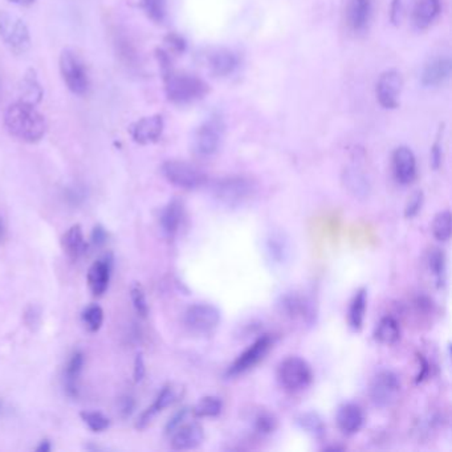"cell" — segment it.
I'll list each match as a JSON object with an SVG mask.
<instances>
[{
  "mask_svg": "<svg viewBox=\"0 0 452 452\" xmlns=\"http://www.w3.org/2000/svg\"><path fill=\"white\" fill-rule=\"evenodd\" d=\"M158 60L164 76V92L171 103L176 105L194 103L208 93V85L198 76L174 71L166 52L158 51Z\"/></svg>",
  "mask_w": 452,
  "mask_h": 452,
  "instance_id": "cell-1",
  "label": "cell"
},
{
  "mask_svg": "<svg viewBox=\"0 0 452 452\" xmlns=\"http://www.w3.org/2000/svg\"><path fill=\"white\" fill-rule=\"evenodd\" d=\"M4 125L11 135L23 142H39L47 132V123L40 112L31 103H12L4 113Z\"/></svg>",
  "mask_w": 452,
  "mask_h": 452,
  "instance_id": "cell-2",
  "label": "cell"
},
{
  "mask_svg": "<svg viewBox=\"0 0 452 452\" xmlns=\"http://www.w3.org/2000/svg\"><path fill=\"white\" fill-rule=\"evenodd\" d=\"M256 182L246 175H230L217 179L211 187V194L217 205L228 210L246 205L256 196Z\"/></svg>",
  "mask_w": 452,
  "mask_h": 452,
  "instance_id": "cell-3",
  "label": "cell"
},
{
  "mask_svg": "<svg viewBox=\"0 0 452 452\" xmlns=\"http://www.w3.org/2000/svg\"><path fill=\"white\" fill-rule=\"evenodd\" d=\"M278 380L286 390H304L313 380V371L307 361L292 356L280 362Z\"/></svg>",
  "mask_w": 452,
  "mask_h": 452,
  "instance_id": "cell-4",
  "label": "cell"
},
{
  "mask_svg": "<svg viewBox=\"0 0 452 452\" xmlns=\"http://www.w3.org/2000/svg\"><path fill=\"white\" fill-rule=\"evenodd\" d=\"M0 39L15 55H23L31 47V36L26 23L7 11L0 12Z\"/></svg>",
  "mask_w": 452,
  "mask_h": 452,
  "instance_id": "cell-5",
  "label": "cell"
},
{
  "mask_svg": "<svg viewBox=\"0 0 452 452\" xmlns=\"http://www.w3.org/2000/svg\"><path fill=\"white\" fill-rule=\"evenodd\" d=\"M162 174L164 178L179 188L196 190L205 185V173L194 164L181 159H170L162 164Z\"/></svg>",
  "mask_w": 452,
  "mask_h": 452,
  "instance_id": "cell-6",
  "label": "cell"
},
{
  "mask_svg": "<svg viewBox=\"0 0 452 452\" xmlns=\"http://www.w3.org/2000/svg\"><path fill=\"white\" fill-rule=\"evenodd\" d=\"M225 128V123L219 115H213L202 123L194 137L196 154L202 158L215 154L223 141Z\"/></svg>",
  "mask_w": 452,
  "mask_h": 452,
  "instance_id": "cell-7",
  "label": "cell"
},
{
  "mask_svg": "<svg viewBox=\"0 0 452 452\" xmlns=\"http://www.w3.org/2000/svg\"><path fill=\"white\" fill-rule=\"evenodd\" d=\"M60 73L68 89L74 94H84L89 88V77L81 59L72 50H64L60 55Z\"/></svg>",
  "mask_w": 452,
  "mask_h": 452,
  "instance_id": "cell-8",
  "label": "cell"
},
{
  "mask_svg": "<svg viewBox=\"0 0 452 452\" xmlns=\"http://www.w3.org/2000/svg\"><path fill=\"white\" fill-rule=\"evenodd\" d=\"M400 392L401 380L391 370H382L371 380L370 398L377 407H390L398 400Z\"/></svg>",
  "mask_w": 452,
  "mask_h": 452,
  "instance_id": "cell-9",
  "label": "cell"
},
{
  "mask_svg": "<svg viewBox=\"0 0 452 452\" xmlns=\"http://www.w3.org/2000/svg\"><path fill=\"white\" fill-rule=\"evenodd\" d=\"M273 346V337L269 334H264L244 350L234 363L227 370V377H237L248 370L255 368L260 361L264 360L268 351Z\"/></svg>",
  "mask_w": 452,
  "mask_h": 452,
  "instance_id": "cell-10",
  "label": "cell"
},
{
  "mask_svg": "<svg viewBox=\"0 0 452 452\" xmlns=\"http://www.w3.org/2000/svg\"><path fill=\"white\" fill-rule=\"evenodd\" d=\"M185 324L196 333H210L220 324V310L207 303L194 304L185 312Z\"/></svg>",
  "mask_w": 452,
  "mask_h": 452,
  "instance_id": "cell-11",
  "label": "cell"
},
{
  "mask_svg": "<svg viewBox=\"0 0 452 452\" xmlns=\"http://www.w3.org/2000/svg\"><path fill=\"white\" fill-rule=\"evenodd\" d=\"M401 73L397 71H386L380 74L377 82V98L385 109H395L398 106V100L402 91Z\"/></svg>",
  "mask_w": 452,
  "mask_h": 452,
  "instance_id": "cell-12",
  "label": "cell"
},
{
  "mask_svg": "<svg viewBox=\"0 0 452 452\" xmlns=\"http://www.w3.org/2000/svg\"><path fill=\"white\" fill-rule=\"evenodd\" d=\"M130 135L137 144L149 145L157 142L164 132V118L159 114L144 117L130 126Z\"/></svg>",
  "mask_w": 452,
  "mask_h": 452,
  "instance_id": "cell-13",
  "label": "cell"
},
{
  "mask_svg": "<svg viewBox=\"0 0 452 452\" xmlns=\"http://www.w3.org/2000/svg\"><path fill=\"white\" fill-rule=\"evenodd\" d=\"M392 171L401 185H410L417 176V159L409 147L401 146L392 154Z\"/></svg>",
  "mask_w": 452,
  "mask_h": 452,
  "instance_id": "cell-14",
  "label": "cell"
},
{
  "mask_svg": "<svg viewBox=\"0 0 452 452\" xmlns=\"http://www.w3.org/2000/svg\"><path fill=\"white\" fill-rule=\"evenodd\" d=\"M178 397H179V389H176L173 385L164 386V389L159 391V394H158V397L155 398L153 405L149 406V407L141 414V417L138 418V421L135 423V427H137L138 430H144V429H146L159 412H162L164 409L170 407L173 403H175L176 400H178Z\"/></svg>",
  "mask_w": 452,
  "mask_h": 452,
  "instance_id": "cell-15",
  "label": "cell"
},
{
  "mask_svg": "<svg viewBox=\"0 0 452 452\" xmlns=\"http://www.w3.org/2000/svg\"><path fill=\"white\" fill-rule=\"evenodd\" d=\"M266 252L273 264L283 266L292 256V243L287 234L281 230H272L266 239Z\"/></svg>",
  "mask_w": 452,
  "mask_h": 452,
  "instance_id": "cell-16",
  "label": "cell"
},
{
  "mask_svg": "<svg viewBox=\"0 0 452 452\" xmlns=\"http://www.w3.org/2000/svg\"><path fill=\"white\" fill-rule=\"evenodd\" d=\"M280 308L284 315L290 319H303L308 324L315 320L313 304L308 298H303L298 293H287L280 300Z\"/></svg>",
  "mask_w": 452,
  "mask_h": 452,
  "instance_id": "cell-17",
  "label": "cell"
},
{
  "mask_svg": "<svg viewBox=\"0 0 452 452\" xmlns=\"http://www.w3.org/2000/svg\"><path fill=\"white\" fill-rule=\"evenodd\" d=\"M171 434V447L178 451L193 450L205 441V431L198 423H183Z\"/></svg>",
  "mask_w": 452,
  "mask_h": 452,
  "instance_id": "cell-18",
  "label": "cell"
},
{
  "mask_svg": "<svg viewBox=\"0 0 452 452\" xmlns=\"http://www.w3.org/2000/svg\"><path fill=\"white\" fill-rule=\"evenodd\" d=\"M451 72V59L436 57L424 67L422 73V82L426 86H441L450 80Z\"/></svg>",
  "mask_w": 452,
  "mask_h": 452,
  "instance_id": "cell-19",
  "label": "cell"
},
{
  "mask_svg": "<svg viewBox=\"0 0 452 452\" xmlns=\"http://www.w3.org/2000/svg\"><path fill=\"white\" fill-rule=\"evenodd\" d=\"M183 205L178 199H174L164 205L159 216V225L164 237L173 239L178 234L183 222Z\"/></svg>",
  "mask_w": 452,
  "mask_h": 452,
  "instance_id": "cell-20",
  "label": "cell"
},
{
  "mask_svg": "<svg viewBox=\"0 0 452 452\" xmlns=\"http://www.w3.org/2000/svg\"><path fill=\"white\" fill-rule=\"evenodd\" d=\"M363 412L361 410L360 406L356 403H345L339 406L336 421L339 430L346 434L353 435L358 432L363 424Z\"/></svg>",
  "mask_w": 452,
  "mask_h": 452,
  "instance_id": "cell-21",
  "label": "cell"
},
{
  "mask_svg": "<svg viewBox=\"0 0 452 452\" xmlns=\"http://www.w3.org/2000/svg\"><path fill=\"white\" fill-rule=\"evenodd\" d=\"M208 67L216 77H227L237 71L239 59L234 52L226 48H219L210 55Z\"/></svg>",
  "mask_w": 452,
  "mask_h": 452,
  "instance_id": "cell-22",
  "label": "cell"
},
{
  "mask_svg": "<svg viewBox=\"0 0 452 452\" xmlns=\"http://www.w3.org/2000/svg\"><path fill=\"white\" fill-rule=\"evenodd\" d=\"M111 281V264L106 260L93 263L88 271V287L94 296L100 298L106 292Z\"/></svg>",
  "mask_w": 452,
  "mask_h": 452,
  "instance_id": "cell-23",
  "label": "cell"
},
{
  "mask_svg": "<svg viewBox=\"0 0 452 452\" xmlns=\"http://www.w3.org/2000/svg\"><path fill=\"white\" fill-rule=\"evenodd\" d=\"M62 247L64 252L72 260H79L85 255L88 249V243L85 240L80 225H74L62 235Z\"/></svg>",
  "mask_w": 452,
  "mask_h": 452,
  "instance_id": "cell-24",
  "label": "cell"
},
{
  "mask_svg": "<svg viewBox=\"0 0 452 452\" xmlns=\"http://www.w3.org/2000/svg\"><path fill=\"white\" fill-rule=\"evenodd\" d=\"M342 182L345 188L349 191L351 196L358 199H365L370 196V182L366 175L356 167H348L344 175Z\"/></svg>",
  "mask_w": 452,
  "mask_h": 452,
  "instance_id": "cell-25",
  "label": "cell"
},
{
  "mask_svg": "<svg viewBox=\"0 0 452 452\" xmlns=\"http://www.w3.org/2000/svg\"><path fill=\"white\" fill-rule=\"evenodd\" d=\"M441 13V0H419L412 9L414 23L418 28L430 27Z\"/></svg>",
  "mask_w": 452,
  "mask_h": 452,
  "instance_id": "cell-26",
  "label": "cell"
},
{
  "mask_svg": "<svg viewBox=\"0 0 452 452\" xmlns=\"http://www.w3.org/2000/svg\"><path fill=\"white\" fill-rule=\"evenodd\" d=\"M371 15L370 0H350L348 7V23L353 31H362L368 27Z\"/></svg>",
  "mask_w": 452,
  "mask_h": 452,
  "instance_id": "cell-27",
  "label": "cell"
},
{
  "mask_svg": "<svg viewBox=\"0 0 452 452\" xmlns=\"http://www.w3.org/2000/svg\"><path fill=\"white\" fill-rule=\"evenodd\" d=\"M19 96L23 103L31 105L40 103L43 98V88L35 69H30L24 74L19 86Z\"/></svg>",
  "mask_w": 452,
  "mask_h": 452,
  "instance_id": "cell-28",
  "label": "cell"
},
{
  "mask_svg": "<svg viewBox=\"0 0 452 452\" xmlns=\"http://www.w3.org/2000/svg\"><path fill=\"white\" fill-rule=\"evenodd\" d=\"M84 368V354L81 351H74L65 366V389L71 397L79 394V380Z\"/></svg>",
  "mask_w": 452,
  "mask_h": 452,
  "instance_id": "cell-29",
  "label": "cell"
},
{
  "mask_svg": "<svg viewBox=\"0 0 452 452\" xmlns=\"http://www.w3.org/2000/svg\"><path fill=\"white\" fill-rule=\"evenodd\" d=\"M374 339L383 345H392L401 339V328L397 320L386 316L380 320L374 330Z\"/></svg>",
  "mask_w": 452,
  "mask_h": 452,
  "instance_id": "cell-30",
  "label": "cell"
},
{
  "mask_svg": "<svg viewBox=\"0 0 452 452\" xmlns=\"http://www.w3.org/2000/svg\"><path fill=\"white\" fill-rule=\"evenodd\" d=\"M366 304H368V293L365 289H360L350 303L349 315H348L350 328L356 332H358L363 327Z\"/></svg>",
  "mask_w": 452,
  "mask_h": 452,
  "instance_id": "cell-31",
  "label": "cell"
},
{
  "mask_svg": "<svg viewBox=\"0 0 452 452\" xmlns=\"http://www.w3.org/2000/svg\"><path fill=\"white\" fill-rule=\"evenodd\" d=\"M298 424L301 427V430H304L316 439H322L327 434L325 423L321 419L319 414L313 411L301 414L298 418Z\"/></svg>",
  "mask_w": 452,
  "mask_h": 452,
  "instance_id": "cell-32",
  "label": "cell"
},
{
  "mask_svg": "<svg viewBox=\"0 0 452 452\" xmlns=\"http://www.w3.org/2000/svg\"><path fill=\"white\" fill-rule=\"evenodd\" d=\"M223 410V402L217 397H203L193 409V414L198 418H214Z\"/></svg>",
  "mask_w": 452,
  "mask_h": 452,
  "instance_id": "cell-33",
  "label": "cell"
},
{
  "mask_svg": "<svg viewBox=\"0 0 452 452\" xmlns=\"http://www.w3.org/2000/svg\"><path fill=\"white\" fill-rule=\"evenodd\" d=\"M432 235L439 242H448L451 237V213L444 210L434 217Z\"/></svg>",
  "mask_w": 452,
  "mask_h": 452,
  "instance_id": "cell-34",
  "label": "cell"
},
{
  "mask_svg": "<svg viewBox=\"0 0 452 452\" xmlns=\"http://www.w3.org/2000/svg\"><path fill=\"white\" fill-rule=\"evenodd\" d=\"M429 266H430V271L432 272V275L436 278V283L438 286L441 287L446 280V256H444V252L435 248L432 249L430 257H429Z\"/></svg>",
  "mask_w": 452,
  "mask_h": 452,
  "instance_id": "cell-35",
  "label": "cell"
},
{
  "mask_svg": "<svg viewBox=\"0 0 452 452\" xmlns=\"http://www.w3.org/2000/svg\"><path fill=\"white\" fill-rule=\"evenodd\" d=\"M80 417L84 423L94 432L105 431L111 426L109 418L98 411H82Z\"/></svg>",
  "mask_w": 452,
  "mask_h": 452,
  "instance_id": "cell-36",
  "label": "cell"
},
{
  "mask_svg": "<svg viewBox=\"0 0 452 452\" xmlns=\"http://www.w3.org/2000/svg\"><path fill=\"white\" fill-rule=\"evenodd\" d=\"M82 321L89 332H97L103 327V310L98 305H89L82 312Z\"/></svg>",
  "mask_w": 452,
  "mask_h": 452,
  "instance_id": "cell-37",
  "label": "cell"
},
{
  "mask_svg": "<svg viewBox=\"0 0 452 452\" xmlns=\"http://www.w3.org/2000/svg\"><path fill=\"white\" fill-rule=\"evenodd\" d=\"M415 6V0H392L391 4V21L394 24H401L409 16V12Z\"/></svg>",
  "mask_w": 452,
  "mask_h": 452,
  "instance_id": "cell-38",
  "label": "cell"
},
{
  "mask_svg": "<svg viewBox=\"0 0 452 452\" xmlns=\"http://www.w3.org/2000/svg\"><path fill=\"white\" fill-rule=\"evenodd\" d=\"M166 4V0H142L145 12L155 23H162L164 21Z\"/></svg>",
  "mask_w": 452,
  "mask_h": 452,
  "instance_id": "cell-39",
  "label": "cell"
},
{
  "mask_svg": "<svg viewBox=\"0 0 452 452\" xmlns=\"http://www.w3.org/2000/svg\"><path fill=\"white\" fill-rule=\"evenodd\" d=\"M130 298H132V303H133V307L137 310V313L141 317H146L149 315V304H147V300L145 296L144 289L140 284H134L132 287Z\"/></svg>",
  "mask_w": 452,
  "mask_h": 452,
  "instance_id": "cell-40",
  "label": "cell"
},
{
  "mask_svg": "<svg viewBox=\"0 0 452 452\" xmlns=\"http://www.w3.org/2000/svg\"><path fill=\"white\" fill-rule=\"evenodd\" d=\"M255 427H256L257 431L260 432V434H269V432L275 430L276 421H275V418L271 414L263 412V414L257 415L256 421H255Z\"/></svg>",
  "mask_w": 452,
  "mask_h": 452,
  "instance_id": "cell-41",
  "label": "cell"
},
{
  "mask_svg": "<svg viewBox=\"0 0 452 452\" xmlns=\"http://www.w3.org/2000/svg\"><path fill=\"white\" fill-rule=\"evenodd\" d=\"M423 205V193L422 191H415L412 196H410L406 208H405V215L406 217H414L419 213V210Z\"/></svg>",
  "mask_w": 452,
  "mask_h": 452,
  "instance_id": "cell-42",
  "label": "cell"
},
{
  "mask_svg": "<svg viewBox=\"0 0 452 452\" xmlns=\"http://www.w3.org/2000/svg\"><path fill=\"white\" fill-rule=\"evenodd\" d=\"M188 412H190L188 409H182V410L178 411L174 417H173L170 421L167 422L166 429H164L166 432H167V434H171V432H174L179 426H182L183 422L186 421V418H187V415H188Z\"/></svg>",
  "mask_w": 452,
  "mask_h": 452,
  "instance_id": "cell-43",
  "label": "cell"
},
{
  "mask_svg": "<svg viewBox=\"0 0 452 452\" xmlns=\"http://www.w3.org/2000/svg\"><path fill=\"white\" fill-rule=\"evenodd\" d=\"M120 414L123 415V418H128L133 414L134 409H135V402H134L132 397H123V400L120 401Z\"/></svg>",
  "mask_w": 452,
  "mask_h": 452,
  "instance_id": "cell-44",
  "label": "cell"
},
{
  "mask_svg": "<svg viewBox=\"0 0 452 452\" xmlns=\"http://www.w3.org/2000/svg\"><path fill=\"white\" fill-rule=\"evenodd\" d=\"M145 373H146V369H145L144 357H142V354H138L135 362H134V380L135 382L144 380Z\"/></svg>",
  "mask_w": 452,
  "mask_h": 452,
  "instance_id": "cell-45",
  "label": "cell"
},
{
  "mask_svg": "<svg viewBox=\"0 0 452 452\" xmlns=\"http://www.w3.org/2000/svg\"><path fill=\"white\" fill-rule=\"evenodd\" d=\"M108 240V235H106V231L103 230L101 226L94 227L92 232V242L96 246H101L105 242Z\"/></svg>",
  "mask_w": 452,
  "mask_h": 452,
  "instance_id": "cell-46",
  "label": "cell"
},
{
  "mask_svg": "<svg viewBox=\"0 0 452 452\" xmlns=\"http://www.w3.org/2000/svg\"><path fill=\"white\" fill-rule=\"evenodd\" d=\"M51 443L50 441H43V442L39 444V447L36 448V451L38 452H50L51 451Z\"/></svg>",
  "mask_w": 452,
  "mask_h": 452,
  "instance_id": "cell-47",
  "label": "cell"
},
{
  "mask_svg": "<svg viewBox=\"0 0 452 452\" xmlns=\"http://www.w3.org/2000/svg\"><path fill=\"white\" fill-rule=\"evenodd\" d=\"M9 1L13 3V4H19V6H28L33 0H9Z\"/></svg>",
  "mask_w": 452,
  "mask_h": 452,
  "instance_id": "cell-48",
  "label": "cell"
},
{
  "mask_svg": "<svg viewBox=\"0 0 452 452\" xmlns=\"http://www.w3.org/2000/svg\"><path fill=\"white\" fill-rule=\"evenodd\" d=\"M4 234H6V230H4V226H3V223H1V220H0V243H1L3 239H4Z\"/></svg>",
  "mask_w": 452,
  "mask_h": 452,
  "instance_id": "cell-49",
  "label": "cell"
}]
</instances>
